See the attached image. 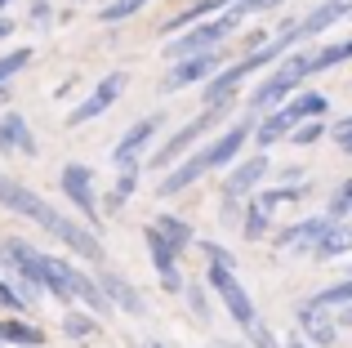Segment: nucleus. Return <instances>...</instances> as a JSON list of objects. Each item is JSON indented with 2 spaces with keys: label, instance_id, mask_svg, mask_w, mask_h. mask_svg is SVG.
<instances>
[{
  "label": "nucleus",
  "instance_id": "32",
  "mask_svg": "<svg viewBox=\"0 0 352 348\" xmlns=\"http://www.w3.org/2000/svg\"><path fill=\"white\" fill-rule=\"evenodd\" d=\"M206 259H210V268H228V272H236V254L228 250V246H219V241H206Z\"/></svg>",
  "mask_w": 352,
  "mask_h": 348
},
{
  "label": "nucleus",
  "instance_id": "24",
  "mask_svg": "<svg viewBox=\"0 0 352 348\" xmlns=\"http://www.w3.org/2000/svg\"><path fill=\"white\" fill-rule=\"evenodd\" d=\"M267 228H272V210H263L254 197L245 201V215H241V232H245V241H263Z\"/></svg>",
  "mask_w": 352,
  "mask_h": 348
},
{
  "label": "nucleus",
  "instance_id": "1",
  "mask_svg": "<svg viewBox=\"0 0 352 348\" xmlns=\"http://www.w3.org/2000/svg\"><path fill=\"white\" fill-rule=\"evenodd\" d=\"M0 206L14 210V215H23V219H32V224H41L45 232L58 237L72 254H80V259H89V263H98V268H103V246H98V237L89 232L85 224H72L67 215H58V210H54L45 197H36L27 183L0 174Z\"/></svg>",
  "mask_w": 352,
  "mask_h": 348
},
{
  "label": "nucleus",
  "instance_id": "17",
  "mask_svg": "<svg viewBox=\"0 0 352 348\" xmlns=\"http://www.w3.org/2000/svg\"><path fill=\"white\" fill-rule=\"evenodd\" d=\"M263 174H267V157H263V152H254L250 161L232 166V174H228V183H223V197H232V201H250Z\"/></svg>",
  "mask_w": 352,
  "mask_h": 348
},
{
  "label": "nucleus",
  "instance_id": "28",
  "mask_svg": "<svg viewBox=\"0 0 352 348\" xmlns=\"http://www.w3.org/2000/svg\"><path fill=\"white\" fill-rule=\"evenodd\" d=\"M94 331H98L94 313H76V308H67V313H63V335H67V340H89Z\"/></svg>",
  "mask_w": 352,
  "mask_h": 348
},
{
  "label": "nucleus",
  "instance_id": "34",
  "mask_svg": "<svg viewBox=\"0 0 352 348\" xmlns=\"http://www.w3.org/2000/svg\"><path fill=\"white\" fill-rule=\"evenodd\" d=\"M183 295H188V308H192V313L210 326V299H206V290H201V286H183Z\"/></svg>",
  "mask_w": 352,
  "mask_h": 348
},
{
  "label": "nucleus",
  "instance_id": "12",
  "mask_svg": "<svg viewBox=\"0 0 352 348\" xmlns=\"http://www.w3.org/2000/svg\"><path fill=\"white\" fill-rule=\"evenodd\" d=\"M330 224H335L330 215H312V219H299V224L281 228V232L272 237V246H276V250H290V254H312V246H317L321 237L330 232Z\"/></svg>",
  "mask_w": 352,
  "mask_h": 348
},
{
  "label": "nucleus",
  "instance_id": "48",
  "mask_svg": "<svg viewBox=\"0 0 352 348\" xmlns=\"http://www.w3.org/2000/svg\"><path fill=\"white\" fill-rule=\"evenodd\" d=\"M0 348H5V344H0Z\"/></svg>",
  "mask_w": 352,
  "mask_h": 348
},
{
  "label": "nucleus",
  "instance_id": "33",
  "mask_svg": "<svg viewBox=\"0 0 352 348\" xmlns=\"http://www.w3.org/2000/svg\"><path fill=\"white\" fill-rule=\"evenodd\" d=\"M344 215H352V179L348 183H339V192H335V201H330V219H344Z\"/></svg>",
  "mask_w": 352,
  "mask_h": 348
},
{
  "label": "nucleus",
  "instance_id": "16",
  "mask_svg": "<svg viewBox=\"0 0 352 348\" xmlns=\"http://www.w3.org/2000/svg\"><path fill=\"white\" fill-rule=\"evenodd\" d=\"M348 14H352V0H321L303 23H294V32H299V41H317L321 32H330L335 23H344Z\"/></svg>",
  "mask_w": 352,
  "mask_h": 348
},
{
  "label": "nucleus",
  "instance_id": "7",
  "mask_svg": "<svg viewBox=\"0 0 352 348\" xmlns=\"http://www.w3.org/2000/svg\"><path fill=\"white\" fill-rule=\"evenodd\" d=\"M210 290H214V295L223 299V308L232 313V322L241 326V331H250V326L258 322L254 299H250V290L236 281V272H228V268H210Z\"/></svg>",
  "mask_w": 352,
  "mask_h": 348
},
{
  "label": "nucleus",
  "instance_id": "30",
  "mask_svg": "<svg viewBox=\"0 0 352 348\" xmlns=\"http://www.w3.org/2000/svg\"><path fill=\"white\" fill-rule=\"evenodd\" d=\"M276 5H285V0H236V5L228 9V14H232L236 23H245L250 14H267V9H276Z\"/></svg>",
  "mask_w": 352,
  "mask_h": 348
},
{
  "label": "nucleus",
  "instance_id": "43",
  "mask_svg": "<svg viewBox=\"0 0 352 348\" xmlns=\"http://www.w3.org/2000/svg\"><path fill=\"white\" fill-rule=\"evenodd\" d=\"M214 348H241V344H232V340H219V344H214Z\"/></svg>",
  "mask_w": 352,
  "mask_h": 348
},
{
  "label": "nucleus",
  "instance_id": "41",
  "mask_svg": "<svg viewBox=\"0 0 352 348\" xmlns=\"http://www.w3.org/2000/svg\"><path fill=\"white\" fill-rule=\"evenodd\" d=\"M339 326H348V331H352V304L344 308V317H339Z\"/></svg>",
  "mask_w": 352,
  "mask_h": 348
},
{
  "label": "nucleus",
  "instance_id": "10",
  "mask_svg": "<svg viewBox=\"0 0 352 348\" xmlns=\"http://www.w3.org/2000/svg\"><path fill=\"white\" fill-rule=\"evenodd\" d=\"M219 72H223V58H219V50H214V54H201V58H183V63H174L170 76L161 80V94H179V89H188V85L214 80Z\"/></svg>",
  "mask_w": 352,
  "mask_h": 348
},
{
  "label": "nucleus",
  "instance_id": "27",
  "mask_svg": "<svg viewBox=\"0 0 352 348\" xmlns=\"http://www.w3.org/2000/svg\"><path fill=\"white\" fill-rule=\"evenodd\" d=\"M27 63H32V45H18V50L0 54V89H9V80H14Z\"/></svg>",
  "mask_w": 352,
  "mask_h": 348
},
{
  "label": "nucleus",
  "instance_id": "15",
  "mask_svg": "<svg viewBox=\"0 0 352 348\" xmlns=\"http://www.w3.org/2000/svg\"><path fill=\"white\" fill-rule=\"evenodd\" d=\"M98 290H103L107 308H120V313H129V317H143L147 313L143 295H138V290L129 286L120 272H112V268H98Z\"/></svg>",
  "mask_w": 352,
  "mask_h": 348
},
{
  "label": "nucleus",
  "instance_id": "6",
  "mask_svg": "<svg viewBox=\"0 0 352 348\" xmlns=\"http://www.w3.org/2000/svg\"><path fill=\"white\" fill-rule=\"evenodd\" d=\"M250 134H254V116H241V121H232L223 134H219L214 143H206V148L197 152V161H201V170H223V166H232V161L245 152V143H250Z\"/></svg>",
  "mask_w": 352,
  "mask_h": 348
},
{
  "label": "nucleus",
  "instance_id": "13",
  "mask_svg": "<svg viewBox=\"0 0 352 348\" xmlns=\"http://www.w3.org/2000/svg\"><path fill=\"white\" fill-rule=\"evenodd\" d=\"M143 241H147V254H152V268H156V277H161V286H165V295H183V272H179V254L170 250V246L156 237V228L147 224L143 228Z\"/></svg>",
  "mask_w": 352,
  "mask_h": 348
},
{
  "label": "nucleus",
  "instance_id": "40",
  "mask_svg": "<svg viewBox=\"0 0 352 348\" xmlns=\"http://www.w3.org/2000/svg\"><path fill=\"white\" fill-rule=\"evenodd\" d=\"M9 36H14V18L0 14V41H9Z\"/></svg>",
  "mask_w": 352,
  "mask_h": 348
},
{
  "label": "nucleus",
  "instance_id": "42",
  "mask_svg": "<svg viewBox=\"0 0 352 348\" xmlns=\"http://www.w3.org/2000/svg\"><path fill=\"white\" fill-rule=\"evenodd\" d=\"M285 348H308V344H303V340H299V335H294V340H290V344H285Z\"/></svg>",
  "mask_w": 352,
  "mask_h": 348
},
{
  "label": "nucleus",
  "instance_id": "39",
  "mask_svg": "<svg viewBox=\"0 0 352 348\" xmlns=\"http://www.w3.org/2000/svg\"><path fill=\"white\" fill-rule=\"evenodd\" d=\"M303 174H308L303 166H290V170H281V183H303ZM281 183H276V188H281Z\"/></svg>",
  "mask_w": 352,
  "mask_h": 348
},
{
  "label": "nucleus",
  "instance_id": "5",
  "mask_svg": "<svg viewBox=\"0 0 352 348\" xmlns=\"http://www.w3.org/2000/svg\"><path fill=\"white\" fill-rule=\"evenodd\" d=\"M228 112H232V103L206 107V112H201L197 121H188V125H183V130H174L170 139H165V148H161V152H156V157H152V166H156V170H170L174 161H183V157H188V152L197 148L201 139H206L210 130H219V125H223V116H228Z\"/></svg>",
  "mask_w": 352,
  "mask_h": 348
},
{
  "label": "nucleus",
  "instance_id": "21",
  "mask_svg": "<svg viewBox=\"0 0 352 348\" xmlns=\"http://www.w3.org/2000/svg\"><path fill=\"white\" fill-rule=\"evenodd\" d=\"M152 228H156V237H161L174 254H183L192 241H197V237H192V224H188V219H179V215H156Z\"/></svg>",
  "mask_w": 352,
  "mask_h": 348
},
{
  "label": "nucleus",
  "instance_id": "29",
  "mask_svg": "<svg viewBox=\"0 0 352 348\" xmlns=\"http://www.w3.org/2000/svg\"><path fill=\"white\" fill-rule=\"evenodd\" d=\"M152 0H112L107 9H98V23H125V18H134L138 9H147Z\"/></svg>",
  "mask_w": 352,
  "mask_h": 348
},
{
  "label": "nucleus",
  "instance_id": "4",
  "mask_svg": "<svg viewBox=\"0 0 352 348\" xmlns=\"http://www.w3.org/2000/svg\"><path fill=\"white\" fill-rule=\"evenodd\" d=\"M0 268H9L18 277V295L32 304V299H45V272H41V250H32L18 237H5L0 241Z\"/></svg>",
  "mask_w": 352,
  "mask_h": 348
},
{
  "label": "nucleus",
  "instance_id": "26",
  "mask_svg": "<svg viewBox=\"0 0 352 348\" xmlns=\"http://www.w3.org/2000/svg\"><path fill=\"white\" fill-rule=\"evenodd\" d=\"M308 304H317V308H348L352 304V277H344V281H335V286H326V290H317V295L308 299Z\"/></svg>",
  "mask_w": 352,
  "mask_h": 348
},
{
  "label": "nucleus",
  "instance_id": "11",
  "mask_svg": "<svg viewBox=\"0 0 352 348\" xmlns=\"http://www.w3.org/2000/svg\"><path fill=\"white\" fill-rule=\"evenodd\" d=\"M161 130V116H143V121H134L125 134H120V143L112 148V166L125 174V170H138V152H147V143H152V134Z\"/></svg>",
  "mask_w": 352,
  "mask_h": 348
},
{
  "label": "nucleus",
  "instance_id": "23",
  "mask_svg": "<svg viewBox=\"0 0 352 348\" xmlns=\"http://www.w3.org/2000/svg\"><path fill=\"white\" fill-rule=\"evenodd\" d=\"M308 63H312V72H330L339 63H352V36L335 45H321V50H308Z\"/></svg>",
  "mask_w": 352,
  "mask_h": 348
},
{
  "label": "nucleus",
  "instance_id": "46",
  "mask_svg": "<svg viewBox=\"0 0 352 348\" xmlns=\"http://www.w3.org/2000/svg\"><path fill=\"white\" fill-rule=\"evenodd\" d=\"M5 5H9V0H0V9H5Z\"/></svg>",
  "mask_w": 352,
  "mask_h": 348
},
{
  "label": "nucleus",
  "instance_id": "36",
  "mask_svg": "<svg viewBox=\"0 0 352 348\" xmlns=\"http://www.w3.org/2000/svg\"><path fill=\"white\" fill-rule=\"evenodd\" d=\"M0 304H5V308H9V313H23V308H27V299H23V295H18V290H14V286H9V281H5V277H0Z\"/></svg>",
  "mask_w": 352,
  "mask_h": 348
},
{
  "label": "nucleus",
  "instance_id": "47",
  "mask_svg": "<svg viewBox=\"0 0 352 348\" xmlns=\"http://www.w3.org/2000/svg\"><path fill=\"white\" fill-rule=\"evenodd\" d=\"M348 277H352V263H348Z\"/></svg>",
  "mask_w": 352,
  "mask_h": 348
},
{
  "label": "nucleus",
  "instance_id": "37",
  "mask_svg": "<svg viewBox=\"0 0 352 348\" xmlns=\"http://www.w3.org/2000/svg\"><path fill=\"white\" fill-rule=\"evenodd\" d=\"M330 134H335L339 152H348V157H352V116H344V121H339V125H335V130H330Z\"/></svg>",
  "mask_w": 352,
  "mask_h": 348
},
{
  "label": "nucleus",
  "instance_id": "25",
  "mask_svg": "<svg viewBox=\"0 0 352 348\" xmlns=\"http://www.w3.org/2000/svg\"><path fill=\"white\" fill-rule=\"evenodd\" d=\"M0 344H14V348H41L45 344V335L36 331V326H27V322H0Z\"/></svg>",
  "mask_w": 352,
  "mask_h": 348
},
{
  "label": "nucleus",
  "instance_id": "9",
  "mask_svg": "<svg viewBox=\"0 0 352 348\" xmlns=\"http://www.w3.org/2000/svg\"><path fill=\"white\" fill-rule=\"evenodd\" d=\"M125 80H129L125 72H112V76H103L94 89H89V98H85V103H76V107L67 112V125H72V130H80V125H89L94 116H103L107 107H112L116 98L125 94Z\"/></svg>",
  "mask_w": 352,
  "mask_h": 348
},
{
  "label": "nucleus",
  "instance_id": "3",
  "mask_svg": "<svg viewBox=\"0 0 352 348\" xmlns=\"http://www.w3.org/2000/svg\"><path fill=\"white\" fill-rule=\"evenodd\" d=\"M236 18L232 14H214V18H206V23H197V27H188V32H179L174 36V45H165V58L170 63H183V58H201V54H214L219 45L228 41V36L236 32Z\"/></svg>",
  "mask_w": 352,
  "mask_h": 348
},
{
  "label": "nucleus",
  "instance_id": "2",
  "mask_svg": "<svg viewBox=\"0 0 352 348\" xmlns=\"http://www.w3.org/2000/svg\"><path fill=\"white\" fill-rule=\"evenodd\" d=\"M312 76V63H308V50H299V54H285L281 63H276L272 72H267L263 80H258L254 89H250V116L258 112V107H281L290 94H299L303 89V80Z\"/></svg>",
  "mask_w": 352,
  "mask_h": 348
},
{
  "label": "nucleus",
  "instance_id": "38",
  "mask_svg": "<svg viewBox=\"0 0 352 348\" xmlns=\"http://www.w3.org/2000/svg\"><path fill=\"white\" fill-rule=\"evenodd\" d=\"M27 18H32L36 27H50V0H32V14Z\"/></svg>",
  "mask_w": 352,
  "mask_h": 348
},
{
  "label": "nucleus",
  "instance_id": "20",
  "mask_svg": "<svg viewBox=\"0 0 352 348\" xmlns=\"http://www.w3.org/2000/svg\"><path fill=\"white\" fill-rule=\"evenodd\" d=\"M281 107L294 116V125H303V121H321V116L330 112V98L317 94V89H299V94H290Z\"/></svg>",
  "mask_w": 352,
  "mask_h": 348
},
{
  "label": "nucleus",
  "instance_id": "19",
  "mask_svg": "<svg viewBox=\"0 0 352 348\" xmlns=\"http://www.w3.org/2000/svg\"><path fill=\"white\" fill-rule=\"evenodd\" d=\"M290 130H294V116L285 112V107H272L263 121H254V134H250V139H254L258 148H272V143L290 139Z\"/></svg>",
  "mask_w": 352,
  "mask_h": 348
},
{
  "label": "nucleus",
  "instance_id": "14",
  "mask_svg": "<svg viewBox=\"0 0 352 348\" xmlns=\"http://www.w3.org/2000/svg\"><path fill=\"white\" fill-rule=\"evenodd\" d=\"M294 322H299V340L308 348H330L339 340V326L330 322V313L317 308V304H299L294 308Z\"/></svg>",
  "mask_w": 352,
  "mask_h": 348
},
{
  "label": "nucleus",
  "instance_id": "18",
  "mask_svg": "<svg viewBox=\"0 0 352 348\" xmlns=\"http://www.w3.org/2000/svg\"><path fill=\"white\" fill-rule=\"evenodd\" d=\"M0 152H18V157H36V152H41L32 125L18 112H0Z\"/></svg>",
  "mask_w": 352,
  "mask_h": 348
},
{
  "label": "nucleus",
  "instance_id": "45",
  "mask_svg": "<svg viewBox=\"0 0 352 348\" xmlns=\"http://www.w3.org/2000/svg\"><path fill=\"white\" fill-rule=\"evenodd\" d=\"M5 98H9V89H0V103H5Z\"/></svg>",
  "mask_w": 352,
  "mask_h": 348
},
{
  "label": "nucleus",
  "instance_id": "44",
  "mask_svg": "<svg viewBox=\"0 0 352 348\" xmlns=\"http://www.w3.org/2000/svg\"><path fill=\"white\" fill-rule=\"evenodd\" d=\"M143 348H165V344H161V340H152V344H143Z\"/></svg>",
  "mask_w": 352,
  "mask_h": 348
},
{
  "label": "nucleus",
  "instance_id": "22",
  "mask_svg": "<svg viewBox=\"0 0 352 348\" xmlns=\"http://www.w3.org/2000/svg\"><path fill=\"white\" fill-rule=\"evenodd\" d=\"M339 254H352V224H330V232L312 246V259L317 263H330Z\"/></svg>",
  "mask_w": 352,
  "mask_h": 348
},
{
  "label": "nucleus",
  "instance_id": "35",
  "mask_svg": "<svg viewBox=\"0 0 352 348\" xmlns=\"http://www.w3.org/2000/svg\"><path fill=\"white\" fill-rule=\"evenodd\" d=\"M134 188H138V170H125L116 179V192H112V206H125L129 197H134Z\"/></svg>",
  "mask_w": 352,
  "mask_h": 348
},
{
  "label": "nucleus",
  "instance_id": "8",
  "mask_svg": "<svg viewBox=\"0 0 352 348\" xmlns=\"http://www.w3.org/2000/svg\"><path fill=\"white\" fill-rule=\"evenodd\" d=\"M63 197L72 201V206L80 210V219H85L89 232H98L103 228V219H98V201H94V174L89 166H63Z\"/></svg>",
  "mask_w": 352,
  "mask_h": 348
},
{
  "label": "nucleus",
  "instance_id": "31",
  "mask_svg": "<svg viewBox=\"0 0 352 348\" xmlns=\"http://www.w3.org/2000/svg\"><path fill=\"white\" fill-rule=\"evenodd\" d=\"M290 139L299 143V148H312V143L326 139V125H321V121H303V125H294V130H290Z\"/></svg>",
  "mask_w": 352,
  "mask_h": 348
}]
</instances>
